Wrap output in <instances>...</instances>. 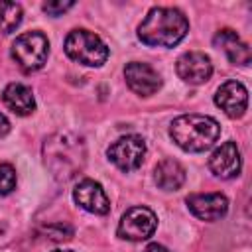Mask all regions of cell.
<instances>
[{
	"label": "cell",
	"mask_w": 252,
	"mask_h": 252,
	"mask_svg": "<svg viewBox=\"0 0 252 252\" xmlns=\"http://www.w3.org/2000/svg\"><path fill=\"white\" fill-rule=\"evenodd\" d=\"M189 32L185 14L177 8H152L138 26V37L150 47H173Z\"/></svg>",
	"instance_id": "6da1fadb"
},
{
	"label": "cell",
	"mask_w": 252,
	"mask_h": 252,
	"mask_svg": "<svg viewBox=\"0 0 252 252\" xmlns=\"http://www.w3.org/2000/svg\"><path fill=\"white\" fill-rule=\"evenodd\" d=\"M85 156V144L73 134H55L43 146V161L59 181L73 179L83 169Z\"/></svg>",
	"instance_id": "7a4b0ae2"
},
{
	"label": "cell",
	"mask_w": 252,
	"mask_h": 252,
	"mask_svg": "<svg viewBox=\"0 0 252 252\" xmlns=\"http://www.w3.org/2000/svg\"><path fill=\"white\" fill-rule=\"evenodd\" d=\"M171 140L185 152H205L220 136V126L215 118L203 114H181L169 126Z\"/></svg>",
	"instance_id": "3957f363"
},
{
	"label": "cell",
	"mask_w": 252,
	"mask_h": 252,
	"mask_svg": "<svg viewBox=\"0 0 252 252\" xmlns=\"http://www.w3.org/2000/svg\"><path fill=\"white\" fill-rule=\"evenodd\" d=\"M65 53L87 67H100L108 59L106 43L89 30H73L65 37Z\"/></svg>",
	"instance_id": "277c9868"
},
{
	"label": "cell",
	"mask_w": 252,
	"mask_h": 252,
	"mask_svg": "<svg viewBox=\"0 0 252 252\" xmlns=\"http://www.w3.org/2000/svg\"><path fill=\"white\" fill-rule=\"evenodd\" d=\"M49 55V41L41 32H26L12 43V57L24 71H37Z\"/></svg>",
	"instance_id": "5b68a950"
},
{
	"label": "cell",
	"mask_w": 252,
	"mask_h": 252,
	"mask_svg": "<svg viewBox=\"0 0 252 252\" xmlns=\"http://www.w3.org/2000/svg\"><path fill=\"white\" fill-rule=\"evenodd\" d=\"M158 228V217L148 207H132L128 209L118 222V236L130 242H142L150 238Z\"/></svg>",
	"instance_id": "8992f818"
},
{
	"label": "cell",
	"mask_w": 252,
	"mask_h": 252,
	"mask_svg": "<svg viewBox=\"0 0 252 252\" xmlns=\"http://www.w3.org/2000/svg\"><path fill=\"white\" fill-rule=\"evenodd\" d=\"M108 159L122 171H134L142 165L146 156V142L138 134L122 136L116 142H112L106 150Z\"/></svg>",
	"instance_id": "52a82bcc"
},
{
	"label": "cell",
	"mask_w": 252,
	"mask_h": 252,
	"mask_svg": "<svg viewBox=\"0 0 252 252\" xmlns=\"http://www.w3.org/2000/svg\"><path fill=\"white\" fill-rule=\"evenodd\" d=\"M175 71L179 75V79H183L189 85H201L205 81L211 79L213 75V63L209 59V55L201 53V51H187L183 53L177 63H175Z\"/></svg>",
	"instance_id": "ba28073f"
},
{
	"label": "cell",
	"mask_w": 252,
	"mask_h": 252,
	"mask_svg": "<svg viewBox=\"0 0 252 252\" xmlns=\"http://www.w3.org/2000/svg\"><path fill=\"white\" fill-rule=\"evenodd\" d=\"M124 77H126L130 91H134L140 96H150V94L158 93L161 87L159 73L148 63H140V61L128 63L124 69Z\"/></svg>",
	"instance_id": "9c48e42d"
},
{
	"label": "cell",
	"mask_w": 252,
	"mask_h": 252,
	"mask_svg": "<svg viewBox=\"0 0 252 252\" xmlns=\"http://www.w3.org/2000/svg\"><path fill=\"white\" fill-rule=\"evenodd\" d=\"M215 104L230 118H240L248 106V91L240 81H226L217 89Z\"/></svg>",
	"instance_id": "30bf717a"
},
{
	"label": "cell",
	"mask_w": 252,
	"mask_h": 252,
	"mask_svg": "<svg viewBox=\"0 0 252 252\" xmlns=\"http://www.w3.org/2000/svg\"><path fill=\"white\" fill-rule=\"evenodd\" d=\"M73 199L79 207L94 215H106L110 211V201L100 183L93 179H83L73 189Z\"/></svg>",
	"instance_id": "8fae6325"
},
{
	"label": "cell",
	"mask_w": 252,
	"mask_h": 252,
	"mask_svg": "<svg viewBox=\"0 0 252 252\" xmlns=\"http://www.w3.org/2000/svg\"><path fill=\"white\" fill-rule=\"evenodd\" d=\"M187 207L201 220H219L228 211V199L222 193H193L187 197Z\"/></svg>",
	"instance_id": "7c38bea8"
},
{
	"label": "cell",
	"mask_w": 252,
	"mask_h": 252,
	"mask_svg": "<svg viewBox=\"0 0 252 252\" xmlns=\"http://www.w3.org/2000/svg\"><path fill=\"white\" fill-rule=\"evenodd\" d=\"M240 165H242V159H240V152L236 148L234 142H224L220 144L209 158V167L211 171L220 177V179H232L240 173Z\"/></svg>",
	"instance_id": "4fadbf2b"
},
{
	"label": "cell",
	"mask_w": 252,
	"mask_h": 252,
	"mask_svg": "<svg viewBox=\"0 0 252 252\" xmlns=\"http://www.w3.org/2000/svg\"><path fill=\"white\" fill-rule=\"evenodd\" d=\"M213 43H215V47L222 49L226 53L228 61L234 63V65H246L250 61V47L232 30H220V32H217Z\"/></svg>",
	"instance_id": "5bb4252c"
},
{
	"label": "cell",
	"mask_w": 252,
	"mask_h": 252,
	"mask_svg": "<svg viewBox=\"0 0 252 252\" xmlns=\"http://www.w3.org/2000/svg\"><path fill=\"white\" fill-rule=\"evenodd\" d=\"M2 100L12 112H16L20 116H28L35 110V100H33L32 89L22 83H10L2 93Z\"/></svg>",
	"instance_id": "9a60e30c"
},
{
	"label": "cell",
	"mask_w": 252,
	"mask_h": 252,
	"mask_svg": "<svg viewBox=\"0 0 252 252\" xmlns=\"http://www.w3.org/2000/svg\"><path fill=\"white\" fill-rule=\"evenodd\" d=\"M154 179L163 191H177L185 183V169L177 159H161L154 169Z\"/></svg>",
	"instance_id": "2e32d148"
},
{
	"label": "cell",
	"mask_w": 252,
	"mask_h": 252,
	"mask_svg": "<svg viewBox=\"0 0 252 252\" xmlns=\"http://www.w3.org/2000/svg\"><path fill=\"white\" fill-rule=\"evenodd\" d=\"M22 22V6L14 2H0V33L14 32Z\"/></svg>",
	"instance_id": "e0dca14e"
},
{
	"label": "cell",
	"mask_w": 252,
	"mask_h": 252,
	"mask_svg": "<svg viewBox=\"0 0 252 252\" xmlns=\"http://www.w3.org/2000/svg\"><path fill=\"white\" fill-rule=\"evenodd\" d=\"M16 187V169L10 163H0V195L12 193Z\"/></svg>",
	"instance_id": "ac0fdd59"
},
{
	"label": "cell",
	"mask_w": 252,
	"mask_h": 252,
	"mask_svg": "<svg viewBox=\"0 0 252 252\" xmlns=\"http://www.w3.org/2000/svg\"><path fill=\"white\" fill-rule=\"evenodd\" d=\"M73 2H45L43 4V12H47L49 16H59L63 12H67L69 8H73Z\"/></svg>",
	"instance_id": "d6986e66"
},
{
	"label": "cell",
	"mask_w": 252,
	"mask_h": 252,
	"mask_svg": "<svg viewBox=\"0 0 252 252\" xmlns=\"http://www.w3.org/2000/svg\"><path fill=\"white\" fill-rule=\"evenodd\" d=\"M10 132V120L0 112V138H4Z\"/></svg>",
	"instance_id": "ffe728a7"
},
{
	"label": "cell",
	"mask_w": 252,
	"mask_h": 252,
	"mask_svg": "<svg viewBox=\"0 0 252 252\" xmlns=\"http://www.w3.org/2000/svg\"><path fill=\"white\" fill-rule=\"evenodd\" d=\"M144 252H171V250H167L165 246H161V244H158V242H152V244H148V246L144 248Z\"/></svg>",
	"instance_id": "44dd1931"
},
{
	"label": "cell",
	"mask_w": 252,
	"mask_h": 252,
	"mask_svg": "<svg viewBox=\"0 0 252 252\" xmlns=\"http://www.w3.org/2000/svg\"><path fill=\"white\" fill-rule=\"evenodd\" d=\"M53 252H71V250H53Z\"/></svg>",
	"instance_id": "7402d4cb"
}]
</instances>
